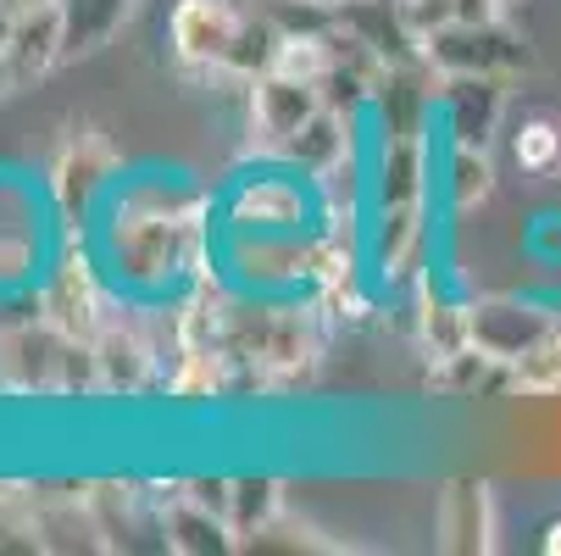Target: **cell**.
<instances>
[{
	"mask_svg": "<svg viewBox=\"0 0 561 556\" xmlns=\"http://www.w3.org/2000/svg\"><path fill=\"white\" fill-rule=\"evenodd\" d=\"M101 257L117 290L162 300L211 268V201L173 173L117 179L101 206Z\"/></svg>",
	"mask_w": 561,
	"mask_h": 556,
	"instance_id": "cell-1",
	"label": "cell"
},
{
	"mask_svg": "<svg viewBox=\"0 0 561 556\" xmlns=\"http://www.w3.org/2000/svg\"><path fill=\"white\" fill-rule=\"evenodd\" d=\"M334 262V228L317 234H239L222 228V268L245 295H295L317 290Z\"/></svg>",
	"mask_w": 561,
	"mask_h": 556,
	"instance_id": "cell-2",
	"label": "cell"
},
{
	"mask_svg": "<svg viewBox=\"0 0 561 556\" xmlns=\"http://www.w3.org/2000/svg\"><path fill=\"white\" fill-rule=\"evenodd\" d=\"M222 228L239 234H317L323 223V184L300 168H256L239 173L217 201Z\"/></svg>",
	"mask_w": 561,
	"mask_h": 556,
	"instance_id": "cell-3",
	"label": "cell"
},
{
	"mask_svg": "<svg viewBox=\"0 0 561 556\" xmlns=\"http://www.w3.org/2000/svg\"><path fill=\"white\" fill-rule=\"evenodd\" d=\"M112 184H117V150L95 128H72L50 162V179H45L56 217L84 234V223H95V212L106 206Z\"/></svg>",
	"mask_w": 561,
	"mask_h": 556,
	"instance_id": "cell-4",
	"label": "cell"
},
{
	"mask_svg": "<svg viewBox=\"0 0 561 556\" xmlns=\"http://www.w3.org/2000/svg\"><path fill=\"white\" fill-rule=\"evenodd\" d=\"M50 195L23 184L18 173H0V295H28L45 262V217Z\"/></svg>",
	"mask_w": 561,
	"mask_h": 556,
	"instance_id": "cell-5",
	"label": "cell"
},
{
	"mask_svg": "<svg viewBox=\"0 0 561 556\" xmlns=\"http://www.w3.org/2000/svg\"><path fill=\"white\" fill-rule=\"evenodd\" d=\"M423 61L439 78H512L528 67V45L501 18L495 23H450L445 34L423 39Z\"/></svg>",
	"mask_w": 561,
	"mask_h": 556,
	"instance_id": "cell-6",
	"label": "cell"
},
{
	"mask_svg": "<svg viewBox=\"0 0 561 556\" xmlns=\"http://www.w3.org/2000/svg\"><path fill=\"white\" fill-rule=\"evenodd\" d=\"M39 317L67 334V340H95L106 329V290H101V273L84 262V257H61L50 262L45 284H39Z\"/></svg>",
	"mask_w": 561,
	"mask_h": 556,
	"instance_id": "cell-7",
	"label": "cell"
},
{
	"mask_svg": "<svg viewBox=\"0 0 561 556\" xmlns=\"http://www.w3.org/2000/svg\"><path fill=\"white\" fill-rule=\"evenodd\" d=\"M239 29H245L239 0H179L173 18H168V34H173L179 61L211 67V72H228L233 45H239Z\"/></svg>",
	"mask_w": 561,
	"mask_h": 556,
	"instance_id": "cell-8",
	"label": "cell"
},
{
	"mask_svg": "<svg viewBox=\"0 0 561 556\" xmlns=\"http://www.w3.org/2000/svg\"><path fill=\"white\" fill-rule=\"evenodd\" d=\"M434 117L445 128V145L490 150V139L506 117V78H439Z\"/></svg>",
	"mask_w": 561,
	"mask_h": 556,
	"instance_id": "cell-9",
	"label": "cell"
},
{
	"mask_svg": "<svg viewBox=\"0 0 561 556\" xmlns=\"http://www.w3.org/2000/svg\"><path fill=\"white\" fill-rule=\"evenodd\" d=\"M323 106H329L323 84H300V78H289V72L251 78V134H262L267 150H284Z\"/></svg>",
	"mask_w": 561,
	"mask_h": 556,
	"instance_id": "cell-10",
	"label": "cell"
},
{
	"mask_svg": "<svg viewBox=\"0 0 561 556\" xmlns=\"http://www.w3.org/2000/svg\"><path fill=\"white\" fill-rule=\"evenodd\" d=\"M556 329V317L545 306H528V300H472V345L490 351L495 362H517L534 340H545Z\"/></svg>",
	"mask_w": 561,
	"mask_h": 556,
	"instance_id": "cell-11",
	"label": "cell"
},
{
	"mask_svg": "<svg viewBox=\"0 0 561 556\" xmlns=\"http://www.w3.org/2000/svg\"><path fill=\"white\" fill-rule=\"evenodd\" d=\"M439 551H456V556L495 551V501H490V485L461 479V485H450L439 496Z\"/></svg>",
	"mask_w": 561,
	"mask_h": 556,
	"instance_id": "cell-12",
	"label": "cell"
},
{
	"mask_svg": "<svg viewBox=\"0 0 561 556\" xmlns=\"http://www.w3.org/2000/svg\"><path fill=\"white\" fill-rule=\"evenodd\" d=\"M351 134H356V128L345 123V112H340V106H323L278 156H284L289 168L311 173L317 184H329V179L345 168V156H351Z\"/></svg>",
	"mask_w": 561,
	"mask_h": 556,
	"instance_id": "cell-13",
	"label": "cell"
},
{
	"mask_svg": "<svg viewBox=\"0 0 561 556\" xmlns=\"http://www.w3.org/2000/svg\"><path fill=\"white\" fill-rule=\"evenodd\" d=\"M233 545H239V534H233L222 507L211 512V501H201V496H184V501L168 507V551H179V556H217V551H233Z\"/></svg>",
	"mask_w": 561,
	"mask_h": 556,
	"instance_id": "cell-14",
	"label": "cell"
},
{
	"mask_svg": "<svg viewBox=\"0 0 561 556\" xmlns=\"http://www.w3.org/2000/svg\"><path fill=\"white\" fill-rule=\"evenodd\" d=\"M95 362H101V384L106 389H145L156 373V351L134 324H112L95 334Z\"/></svg>",
	"mask_w": 561,
	"mask_h": 556,
	"instance_id": "cell-15",
	"label": "cell"
},
{
	"mask_svg": "<svg viewBox=\"0 0 561 556\" xmlns=\"http://www.w3.org/2000/svg\"><path fill=\"white\" fill-rule=\"evenodd\" d=\"M7 56H12L18 78H39V72H50L61 61V12H56V0H39V7L18 12Z\"/></svg>",
	"mask_w": 561,
	"mask_h": 556,
	"instance_id": "cell-16",
	"label": "cell"
},
{
	"mask_svg": "<svg viewBox=\"0 0 561 556\" xmlns=\"http://www.w3.org/2000/svg\"><path fill=\"white\" fill-rule=\"evenodd\" d=\"M128 7L134 0H56V12H61V61L101 50L123 29Z\"/></svg>",
	"mask_w": 561,
	"mask_h": 556,
	"instance_id": "cell-17",
	"label": "cell"
},
{
	"mask_svg": "<svg viewBox=\"0 0 561 556\" xmlns=\"http://www.w3.org/2000/svg\"><path fill=\"white\" fill-rule=\"evenodd\" d=\"M490 190H495L490 150H478V145H445V201H450V212L484 206Z\"/></svg>",
	"mask_w": 561,
	"mask_h": 556,
	"instance_id": "cell-18",
	"label": "cell"
},
{
	"mask_svg": "<svg viewBox=\"0 0 561 556\" xmlns=\"http://www.w3.org/2000/svg\"><path fill=\"white\" fill-rule=\"evenodd\" d=\"M417 329H423V345L434 351V362L450 356V351H467L472 345V306L439 300L434 284H428L423 290V306H417Z\"/></svg>",
	"mask_w": 561,
	"mask_h": 556,
	"instance_id": "cell-19",
	"label": "cell"
},
{
	"mask_svg": "<svg viewBox=\"0 0 561 556\" xmlns=\"http://www.w3.org/2000/svg\"><path fill=\"white\" fill-rule=\"evenodd\" d=\"M251 18H262L278 39L289 34H329L340 23V7H329V0H239Z\"/></svg>",
	"mask_w": 561,
	"mask_h": 556,
	"instance_id": "cell-20",
	"label": "cell"
},
{
	"mask_svg": "<svg viewBox=\"0 0 561 556\" xmlns=\"http://www.w3.org/2000/svg\"><path fill=\"white\" fill-rule=\"evenodd\" d=\"M278 485L273 479H233L228 485V523L233 534H267L278 518Z\"/></svg>",
	"mask_w": 561,
	"mask_h": 556,
	"instance_id": "cell-21",
	"label": "cell"
},
{
	"mask_svg": "<svg viewBox=\"0 0 561 556\" xmlns=\"http://www.w3.org/2000/svg\"><path fill=\"white\" fill-rule=\"evenodd\" d=\"M512 389L517 395H561V324L512 362Z\"/></svg>",
	"mask_w": 561,
	"mask_h": 556,
	"instance_id": "cell-22",
	"label": "cell"
},
{
	"mask_svg": "<svg viewBox=\"0 0 561 556\" xmlns=\"http://www.w3.org/2000/svg\"><path fill=\"white\" fill-rule=\"evenodd\" d=\"M512 156H517L523 173H556L561 168V128L550 117H528L512 134Z\"/></svg>",
	"mask_w": 561,
	"mask_h": 556,
	"instance_id": "cell-23",
	"label": "cell"
},
{
	"mask_svg": "<svg viewBox=\"0 0 561 556\" xmlns=\"http://www.w3.org/2000/svg\"><path fill=\"white\" fill-rule=\"evenodd\" d=\"M400 12H407V29L417 39H434L456 23V0H400Z\"/></svg>",
	"mask_w": 561,
	"mask_h": 556,
	"instance_id": "cell-24",
	"label": "cell"
},
{
	"mask_svg": "<svg viewBox=\"0 0 561 556\" xmlns=\"http://www.w3.org/2000/svg\"><path fill=\"white\" fill-rule=\"evenodd\" d=\"M512 0H456V23H495Z\"/></svg>",
	"mask_w": 561,
	"mask_h": 556,
	"instance_id": "cell-25",
	"label": "cell"
},
{
	"mask_svg": "<svg viewBox=\"0 0 561 556\" xmlns=\"http://www.w3.org/2000/svg\"><path fill=\"white\" fill-rule=\"evenodd\" d=\"M18 84V67H12V56H7V45H0V101H7V90Z\"/></svg>",
	"mask_w": 561,
	"mask_h": 556,
	"instance_id": "cell-26",
	"label": "cell"
},
{
	"mask_svg": "<svg viewBox=\"0 0 561 556\" xmlns=\"http://www.w3.org/2000/svg\"><path fill=\"white\" fill-rule=\"evenodd\" d=\"M539 545H545V551H550V556H561V518H556V523H550V529H545V540H539Z\"/></svg>",
	"mask_w": 561,
	"mask_h": 556,
	"instance_id": "cell-27",
	"label": "cell"
}]
</instances>
